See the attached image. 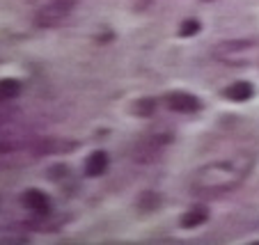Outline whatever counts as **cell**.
I'll list each match as a JSON object with an SVG mask.
<instances>
[{
  "mask_svg": "<svg viewBox=\"0 0 259 245\" xmlns=\"http://www.w3.org/2000/svg\"><path fill=\"white\" fill-rule=\"evenodd\" d=\"M165 106L172 113H179V115H193V113H200L202 110V101L195 94H188V92L165 94Z\"/></svg>",
  "mask_w": 259,
  "mask_h": 245,
  "instance_id": "3957f363",
  "label": "cell"
},
{
  "mask_svg": "<svg viewBox=\"0 0 259 245\" xmlns=\"http://www.w3.org/2000/svg\"><path fill=\"white\" fill-rule=\"evenodd\" d=\"M21 94V83L16 78H0V101H10Z\"/></svg>",
  "mask_w": 259,
  "mask_h": 245,
  "instance_id": "8fae6325",
  "label": "cell"
},
{
  "mask_svg": "<svg viewBox=\"0 0 259 245\" xmlns=\"http://www.w3.org/2000/svg\"><path fill=\"white\" fill-rule=\"evenodd\" d=\"M252 94H254L252 83H245V80H239V83H232L230 87H225L223 96H225L227 101L243 103V101H248V99H252Z\"/></svg>",
  "mask_w": 259,
  "mask_h": 245,
  "instance_id": "52a82bcc",
  "label": "cell"
},
{
  "mask_svg": "<svg viewBox=\"0 0 259 245\" xmlns=\"http://www.w3.org/2000/svg\"><path fill=\"white\" fill-rule=\"evenodd\" d=\"M78 0H49L46 5H41L34 14V23L39 28H58L60 23L71 16L73 7Z\"/></svg>",
  "mask_w": 259,
  "mask_h": 245,
  "instance_id": "7a4b0ae2",
  "label": "cell"
},
{
  "mask_svg": "<svg viewBox=\"0 0 259 245\" xmlns=\"http://www.w3.org/2000/svg\"><path fill=\"white\" fill-rule=\"evenodd\" d=\"M108 163H110V158H108V154L103 149L92 152L85 158V177H101L108 170Z\"/></svg>",
  "mask_w": 259,
  "mask_h": 245,
  "instance_id": "8992f818",
  "label": "cell"
},
{
  "mask_svg": "<svg viewBox=\"0 0 259 245\" xmlns=\"http://www.w3.org/2000/svg\"><path fill=\"white\" fill-rule=\"evenodd\" d=\"M156 99L154 96H142L138 99V101H133L131 106V113L136 115V117H154V113H156Z\"/></svg>",
  "mask_w": 259,
  "mask_h": 245,
  "instance_id": "9c48e42d",
  "label": "cell"
},
{
  "mask_svg": "<svg viewBox=\"0 0 259 245\" xmlns=\"http://www.w3.org/2000/svg\"><path fill=\"white\" fill-rule=\"evenodd\" d=\"M252 41H245V39H230V41H220L218 46L213 48V55L218 60H225V62H232L234 58H241L245 55L250 48H252Z\"/></svg>",
  "mask_w": 259,
  "mask_h": 245,
  "instance_id": "277c9868",
  "label": "cell"
},
{
  "mask_svg": "<svg viewBox=\"0 0 259 245\" xmlns=\"http://www.w3.org/2000/svg\"><path fill=\"white\" fill-rule=\"evenodd\" d=\"M156 0H133V12H145L154 5Z\"/></svg>",
  "mask_w": 259,
  "mask_h": 245,
  "instance_id": "4fadbf2b",
  "label": "cell"
},
{
  "mask_svg": "<svg viewBox=\"0 0 259 245\" xmlns=\"http://www.w3.org/2000/svg\"><path fill=\"white\" fill-rule=\"evenodd\" d=\"M252 165L254 163L250 156H241V158H234V161L206 163V165H202L193 174L191 190L197 197H204V200L223 197L227 192L236 190L243 183V179L250 174Z\"/></svg>",
  "mask_w": 259,
  "mask_h": 245,
  "instance_id": "6da1fadb",
  "label": "cell"
},
{
  "mask_svg": "<svg viewBox=\"0 0 259 245\" xmlns=\"http://www.w3.org/2000/svg\"><path fill=\"white\" fill-rule=\"evenodd\" d=\"M136 206L140 213H152L161 206V195H158V192H152V190L142 192V195L136 200Z\"/></svg>",
  "mask_w": 259,
  "mask_h": 245,
  "instance_id": "30bf717a",
  "label": "cell"
},
{
  "mask_svg": "<svg viewBox=\"0 0 259 245\" xmlns=\"http://www.w3.org/2000/svg\"><path fill=\"white\" fill-rule=\"evenodd\" d=\"M206 218H209V211H206L204 206H195V209H191V211H186L181 216L179 225H181V229H195V227L204 225Z\"/></svg>",
  "mask_w": 259,
  "mask_h": 245,
  "instance_id": "ba28073f",
  "label": "cell"
},
{
  "mask_svg": "<svg viewBox=\"0 0 259 245\" xmlns=\"http://www.w3.org/2000/svg\"><path fill=\"white\" fill-rule=\"evenodd\" d=\"M21 204L28 209V211L37 213V216H46L51 211V200L44 190H37V188H30L21 195Z\"/></svg>",
  "mask_w": 259,
  "mask_h": 245,
  "instance_id": "5b68a950",
  "label": "cell"
},
{
  "mask_svg": "<svg viewBox=\"0 0 259 245\" xmlns=\"http://www.w3.org/2000/svg\"><path fill=\"white\" fill-rule=\"evenodd\" d=\"M200 21L197 19H184L179 25V37H195L197 32H200Z\"/></svg>",
  "mask_w": 259,
  "mask_h": 245,
  "instance_id": "7c38bea8",
  "label": "cell"
}]
</instances>
